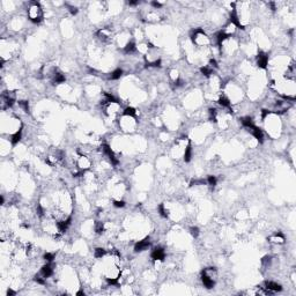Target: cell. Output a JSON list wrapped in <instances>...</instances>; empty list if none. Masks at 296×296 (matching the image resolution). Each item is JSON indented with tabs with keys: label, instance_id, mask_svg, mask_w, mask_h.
I'll return each instance as SVG.
<instances>
[{
	"label": "cell",
	"instance_id": "obj_1",
	"mask_svg": "<svg viewBox=\"0 0 296 296\" xmlns=\"http://www.w3.org/2000/svg\"><path fill=\"white\" fill-rule=\"evenodd\" d=\"M28 16H29V20L32 21L34 23H40L43 19V11L40 8V4L31 2L30 7L28 9Z\"/></svg>",
	"mask_w": 296,
	"mask_h": 296
},
{
	"label": "cell",
	"instance_id": "obj_2",
	"mask_svg": "<svg viewBox=\"0 0 296 296\" xmlns=\"http://www.w3.org/2000/svg\"><path fill=\"white\" fill-rule=\"evenodd\" d=\"M257 65L260 68H266L269 65V57L264 52H259L257 56Z\"/></svg>",
	"mask_w": 296,
	"mask_h": 296
},
{
	"label": "cell",
	"instance_id": "obj_3",
	"mask_svg": "<svg viewBox=\"0 0 296 296\" xmlns=\"http://www.w3.org/2000/svg\"><path fill=\"white\" fill-rule=\"evenodd\" d=\"M165 258V252L162 248H155L152 252V259L155 260V261H162L163 259Z\"/></svg>",
	"mask_w": 296,
	"mask_h": 296
},
{
	"label": "cell",
	"instance_id": "obj_4",
	"mask_svg": "<svg viewBox=\"0 0 296 296\" xmlns=\"http://www.w3.org/2000/svg\"><path fill=\"white\" fill-rule=\"evenodd\" d=\"M149 245H150L149 237H147V238H145V240H142V241H139V242L135 244L134 245V251H136V252L144 251V250L148 249V246H149Z\"/></svg>",
	"mask_w": 296,
	"mask_h": 296
},
{
	"label": "cell",
	"instance_id": "obj_5",
	"mask_svg": "<svg viewBox=\"0 0 296 296\" xmlns=\"http://www.w3.org/2000/svg\"><path fill=\"white\" fill-rule=\"evenodd\" d=\"M78 167H79V169H80L81 171L83 170H86V169H88L89 167H90V161H89V159L88 157H86V156H83V155H80V159H79V161H78Z\"/></svg>",
	"mask_w": 296,
	"mask_h": 296
},
{
	"label": "cell",
	"instance_id": "obj_6",
	"mask_svg": "<svg viewBox=\"0 0 296 296\" xmlns=\"http://www.w3.org/2000/svg\"><path fill=\"white\" fill-rule=\"evenodd\" d=\"M52 273H53V269H52V265L50 263H48L46 265H44L42 267V269H40V275L43 278H45V279L49 278V277H51Z\"/></svg>",
	"mask_w": 296,
	"mask_h": 296
},
{
	"label": "cell",
	"instance_id": "obj_7",
	"mask_svg": "<svg viewBox=\"0 0 296 296\" xmlns=\"http://www.w3.org/2000/svg\"><path fill=\"white\" fill-rule=\"evenodd\" d=\"M249 131H251L252 135L256 138L259 142H263V141H264V133H263V131H261L260 129H258L257 126H253V127L249 129Z\"/></svg>",
	"mask_w": 296,
	"mask_h": 296
},
{
	"label": "cell",
	"instance_id": "obj_8",
	"mask_svg": "<svg viewBox=\"0 0 296 296\" xmlns=\"http://www.w3.org/2000/svg\"><path fill=\"white\" fill-rule=\"evenodd\" d=\"M265 288L267 289V292H280L282 289V287L277 282H273V281H266L265 282Z\"/></svg>",
	"mask_w": 296,
	"mask_h": 296
},
{
	"label": "cell",
	"instance_id": "obj_9",
	"mask_svg": "<svg viewBox=\"0 0 296 296\" xmlns=\"http://www.w3.org/2000/svg\"><path fill=\"white\" fill-rule=\"evenodd\" d=\"M201 281L206 288H213L214 284H215V281H214L213 278H211V277H208V275H206L204 273L201 274Z\"/></svg>",
	"mask_w": 296,
	"mask_h": 296
},
{
	"label": "cell",
	"instance_id": "obj_10",
	"mask_svg": "<svg viewBox=\"0 0 296 296\" xmlns=\"http://www.w3.org/2000/svg\"><path fill=\"white\" fill-rule=\"evenodd\" d=\"M269 240H271V242L275 243V244H283L284 243V236L280 232H277L273 236H271Z\"/></svg>",
	"mask_w": 296,
	"mask_h": 296
},
{
	"label": "cell",
	"instance_id": "obj_11",
	"mask_svg": "<svg viewBox=\"0 0 296 296\" xmlns=\"http://www.w3.org/2000/svg\"><path fill=\"white\" fill-rule=\"evenodd\" d=\"M97 35H98V37L101 38V40H109L110 38V36H111V34H110V31H109L108 29H101L98 32H97Z\"/></svg>",
	"mask_w": 296,
	"mask_h": 296
},
{
	"label": "cell",
	"instance_id": "obj_12",
	"mask_svg": "<svg viewBox=\"0 0 296 296\" xmlns=\"http://www.w3.org/2000/svg\"><path fill=\"white\" fill-rule=\"evenodd\" d=\"M241 121H242V125H243V126H244V127H246L248 130L255 126L253 121H252V119H251L250 117H244V118H242V119H241Z\"/></svg>",
	"mask_w": 296,
	"mask_h": 296
},
{
	"label": "cell",
	"instance_id": "obj_13",
	"mask_svg": "<svg viewBox=\"0 0 296 296\" xmlns=\"http://www.w3.org/2000/svg\"><path fill=\"white\" fill-rule=\"evenodd\" d=\"M53 82L54 83H63L65 82V77L60 72H54L53 73Z\"/></svg>",
	"mask_w": 296,
	"mask_h": 296
},
{
	"label": "cell",
	"instance_id": "obj_14",
	"mask_svg": "<svg viewBox=\"0 0 296 296\" xmlns=\"http://www.w3.org/2000/svg\"><path fill=\"white\" fill-rule=\"evenodd\" d=\"M135 50H136V46H135V44L133 42H129V43L126 44V46L124 48L125 53H133Z\"/></svg>",
	"mask_w": 296,
	"mask_h": 296
},
{
	"label": "cell",
	"instance_id": "obj_15",
	"mask_svg": "<svg viewBox=\"0 0 296 296\" xmlns=\"http://www.w3.org/2000/svg\"><path fill=\"white\" fill-rule=\"evenodd\" d=\"M219 104H220L221 107H223V108L230 109V101H229L226 96H221V97L219 98Z\"/></svg>",
	"mask_w": 296,
	"mask_h": 296
},
{
	"label": "cell",
	"instance_id": "obj_16",
	"mask_svg": "<svg viewBox=\"0 0 296 296\" xmlns=\"http://www.w3.org/2000/svg\"><path fill=\"white\" fill-rule=\"evenodd\" d=\"M191 156H192V148H191L190 145H188L185 150H184V160H185V162H190Z\"/></svg>",
	"mask_w": 296,
	"mask_h": 296
},
{
	"label": "cell",
	"instance_id": "obj_17",
	"mask_svg": "<svg viewBox=\"0 0 296 296\" xmlns=\"http://www.w3.org/2000/svg\"><path fill=\"white\" fill-rule=\"evenodd\" d=\"M121 74H123V71H121V68H118V69L113 71V72L110 74V79H111V80H118V79H121Z\"/></svg>",
	"mask_w": 296,
	"mask_h": 296
},
{
	"label": "cell",
	"instance_id": "obj_18",
	"mask_svg": "<svg viewBox=\"0 0 296 296\" xmlns=\"http://www.w3.org/2000/svg\"><path fill=\"white\" fill-rule=\"evenodd\" d=\"M21 140V130H19L17 132H15L13 135H12V138H11V141H12V144L13 145H16V144H19V141Z\"/></svg>",
	"mask_w": 296,
	"mask_h": 296
},
{
	"label": "cell",
	"instance_id": "obj_19",
	"mask_svg": "<svg viewBox=\"0 0 296 296\" xmlns=\"http://www.w3.org/2000/svg\"><path fill=\"white\" fill-rule=\"evenodd\" d=\"M201 73L206 77H209L213 74V68L209 67V66H204V67H201Z\"/></svg>",
	"mask_w": 296,
	"mask_h": 296
},
{
	"label": "cell",
	"instance_id": "obj_20",
	"mask_svg": "<svg viewBox=\"0 0 296 296\" xmlns=\"http://www.w3.org/2000/svg\"><path fill=\"white\" fill-rule=\"evenodd\" d=\"M124 116H130V117H134L135 116V109L127 107L124 110Z\"/></svg>",
	"mask_w": 296,
	"mask_h": 296
},
{
	"label": "cell",
	"instance_id": "obj_21",
	"mask_svg": "<svg viewBox=\"0 0 296 296\" xmlns=\"http://www.w3.org/2000/svg\"><path fill=\"white\" fill-rule=\"evenodd\" d=\"M104 255H105V250L104 249H102V248L95 249V257L96 258H102V257H104Z\"/></svg>",
	"mask_w": 296,
	"mask_h": 296
},
{
	"label": "cell",
	"instance_id": "obj_22",
	"mask_svg": "<svg viewBox=\"0 0 296 296\" xmlns=\"http://www.w3.org/2000/svg\"><path fill=\"white\" fill-rule=\"evenodd\" d=\"M207 182H208V185H209L211 188H215V185H216L215 176H209L208 179H207Z\"/></svg>",
	"mask_w": 296,
	"mask_h": 296
},
{
	"label": "cell",
	"instance_id": "obj_23",
	"mask_svg": "<svg viewBox=\"0 0 296 296\" xmlns=\"http://www.w3.org/2000/svg\"><path fill=\"white\" fill-rule=\"evenodd\" d=\"M19 105H20V108L23 109L26 112L29 111V105H28L27 101H19Z\"/></svg>",
	"mask_w": 296,
	"mask_h": 296
},
{
	"label": "cell",
	"instance_id": "obj_24",
	"mask_svg": "<svg viewBox=\"0 0 296 296\" xmlns=\"http://www.w3.org/2000/svg\"><path fill=\"white\" fill-rule=\"evenodd\" d=\"M159 212H160L161 216H163V217H167V216H168V212H167V209L164 208L163 205H160V206H159Z\"/></svg>",
	"mask_w": 296,
	"mask_h": 296
},
{
	"label": "cell",
	"instance_id": "obj_25",
	"mask_svg": "<svg viewBox=\"0 0 296 296\" xmlns=\"http://www.w3.org/2000/svg\"><path fill=\"white\" fill-rule=\"evenodd\" d=\"M44 259H45L48 263H51V261L54 259V255L53 253H50V252H46V253L44 255Z\"/></svg>",
	"mask_w": 296,
	"mask_h": 296
},
{
	"label": "cell",
	"instance_id": "obj_26",
	"mask_svg": "<svg viewBox=\"0 0 296 296\" xmlns=\"http://www.w3.org/2000/svg\"><path fill=\"white\" fill-rule=\"evenodd\" d=\"M191 234H192V236H193V237H197V236L199 235V229L197 228V227L191 228Z\"/></svg>",
	"mask_w": 296,
	"mask_h": 296
},
{
	"label": "cell",
	"instance_id": "obj_27",
	"mask_svg": "<svg viewBox=\"0 0 296 296\" xmlns=\"http://www.w3.org/2000/svg\"><path fill=\"white\" fill-rule=\"evenodd\" d=\"M113 205H115V207H124V206H125V202L123 201V200H115V201H113Z\"/></svg>",
	"mask_w": 296,
	"mask_h": 296
},
{
	"label": "cell",
	"instance_id": "obj_28",
	"mask_svg": "<svg viewBox=\"0 0 296 296\" xmlns=\"http://www.w3.org/2000/svg\"><path fill=\"white\" fill-rule=\"evenodd\" d=\"M69 8V12H71V14H73V15H75V14L78 13V9L75 8V7H73V6H69L68 7Z\"/></svg>",
	"mask_w": 296,
	"mask_h": 296
},
{
	"label": "cell",
	"instance_id": "obj_29",
	"mask_svg": "<svg viewBox=\"0 0 296 296\" xmlns=\"http://www.w3.org/2000/svg\"><path fill=\"white\" fill-rule=\"evenodd\" d=\"M152 5H153V6L155 7V8H160V7H161V6H162V5H161V4H160V2H156V1L152 2Z\"/></svg>",
	"mask_w": 296,
	"mask_h": 296
},
{
	"label": "cell",
	"instance_id": "obj_30",
	"mask_svg": "<svg viewBox=\"0 0 296 296\" xmlns=\"http://www.w3.org/2000/svg\"><path fill=\"white\" fill-rule=\"evenodd\" d=\"M7 294H8V295H14V294H15V292H13V290H11V289H9V290L7 292Z\"/></svg>",
	"mask_w": 296,
	"mask_h": 296
},
{
	"label": "cell",
	"instance_id": "obj_31",
	"mask_svg": "<svg viewBox=\"0 0 296 296\" xmlns=\"http://www.w3.org/2000/svg\"><path fill=\"white\" fill-rule=\"evenodd\" d=\"M77 295H84V293H83V292H78Z\"/></svg>",
	"mask_w": 296,
	"mask_h": 296
}]
</instances>
